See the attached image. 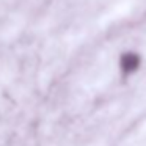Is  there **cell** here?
<instances>
[{"label": "cell", "instance_id": "1", "mask_svg": "<svg viewBox=\"0 0 146 146\" xmlns=\"http://www.w3.org/2000/svg\"><path fill=\"white\" fill-rule=\"evenodd\" d=\"M141 66V58L137 52H124L119 57V71L123 76H132Z\"/></svg>", "mask_w": 146, "mask_h": 146}]
</instances>
